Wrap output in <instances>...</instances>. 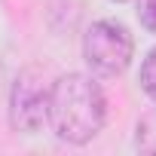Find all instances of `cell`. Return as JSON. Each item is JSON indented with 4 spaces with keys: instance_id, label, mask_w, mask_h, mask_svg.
Masks as SVG:
<instances>
[{
    "instance_id": "1",
    "label": "cell",
    "mask_w": 156,
    "mask_h": 156,
    "mask_svg": "<svg viewBox=\"0 0 156 156\" xmlns=\"http://www.w3.org/2000/svg\"><path fill=\"white\" fill-rule=\"evenodd\" d=\"M107 122L104 89L89 73H61L49 86L46 126L64 144H89Z\"/></svg>"
},
{
    "instance_id": "2",
    "label": "cell",
    "mask_w": 156,
    "mask_h": 156,
    "mask_svg": "<svg viewBox=\"0 0 156 156\" xmlns=\"http://www.w3.org/2000/svg\"><path fill=\"white\" fill-rule=\"evenodd\" d=\"M83 58L98 76H119L135 58V37L122 22L101 19L83 37Z\"/></svg>"
},
{
    "instance_id": "3",
    "label": "cell",
    "mask_w": 156,
    "mask_h": 156,
    "mask_svg": "<svg viewBox=\"0 0 156 156\" xmlns=\"http://www.w3.org/2000/svg\"><path fill=\"white\" fill-rule=\"evenodd\" d=\"M49 116V86H43L37 70L19 73L9 92V126L22 135H37Z\"/></svg>"
},
{
    "instance_id": "4",
    "label": "cell",
    "mask_w": 156,
    "mask_h": 156,
    "mask_svg": "<svg viewBox=\"0 0 156 156\" xmlns=\"http://www.w3.org/2000/svg\"><path fill=\"white\" fill-rule=\"evenodd\" d=\"M135 147L141 153H156V107L138 119V126H135Z\"/></svg>"
},
{
    "instance_id": "5",
    "label": "cell",
    "mask_w": 156,
    "mask_h": 156,
    "mask_svg": "<svg viewBox=\"0 0 156 156\" xmlns=\"http://www.w3.org/2000/svg\"><path fill=\"white\" fill-rule=\"evenodd\" d=\"M138 80H141V89L147 92V98H150V101H156V46L144 55Z\"/></svg>"
},
{
    "instance_id": "6",
    "label": "cell",
    "mask_w": 156,
    "mask_h": 156,
    "mask_svg": "<svg viewBox=\"0 0 156 156\" xmlns=\"http://www.w3.org/2000/svg\"><path fill=\"white\" fill-rule=\"evenodd\" d=\"M138 22L150 34H156V0H138Z\"/></svg>"
},
{
    "instance_id": "7",
    "label": "cell",
    "mask_w": 156,
    "mask_h": 156,
    "mask_svg": "<svg viewBox=\"0 0 156 156\" xmlns=\"http://www.w3.org/2000/svg\"><path fill=\"white\" fill-rule=\"evenodd\" d=\"M113 3H129V0H113Z\"/></svg>"
}]
</instances>
